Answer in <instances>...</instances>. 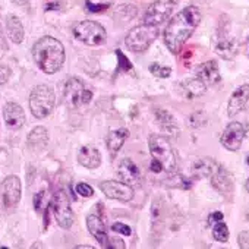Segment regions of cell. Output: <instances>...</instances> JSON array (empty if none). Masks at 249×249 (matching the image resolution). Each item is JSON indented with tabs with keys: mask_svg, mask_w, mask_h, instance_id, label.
<instances>
[{
	"mask_svg": "<svg viewBox=\"0 0 249 249\" xmlns=\"http://www.w3.org/2000/svg\"><path fill=\"white\" fill-rule=\"evenodd\" d=\"M201 22V12L196 6H188L172 18L164 31V43L172 53H179L182 46L194 34Z\"/></svg>",
	"mask_w": 249,
	"mask_h": 249,
	"instance_id": "6da1fadb",
	"label": "cell"
},
{
	"mask_svg": "<svg viewBox=\"0 0 249 249\" xmlns=\"http://www.w3.org/2000/svg\"><path fill=\"white\" fill-rule=\"evenodd\" d=\"M33 56L44 73H56L65 63V47L53 37L40 38L33 47Z\"/></svg>",
	"mask_w": 249,
	"mask_h": 249,
	"instance_id": "7a4b0ae2",
	"label": "cell"
},
{
	"mask_svg": "<svg viewBox=\"0 0 249 249\" xmlns=\"http://www.w3.org/2000/svg\"><path fill=\"white\" fill-rule=\"evenodd\" d=\"M148 147L153 156L151 170L154 173L166 172L169 175H173L176 170V156L169 140L163 135H151Z\"/></svg>",
	"mask_w": 249,
	"mask_h": 249,
	"instance_id": "3957f363",
	"label": "cell"
},
{
	"mask_svg": "<svg viewBox=\"0 0 249 249\" xmlns=\"http://www.w3.org/2000/svg\"><path fill=\"white\" fill-rule=\"evenodd\" d=\"M54 92L47 85H37L30 95V108L34 117L46 119L54 108Z\"/></svg>",
	"mask_w": 249,
	"mask_h": 249,
	"instance_id": "277c9868",
	"label": "cell"
},
{
	"mask_svg": "<svg viewBox=\"0 0 249 249\" xmlns=\"http://www.w3.org/2000/svg\"><path fill=\"white\" fill-rule=\"evenodd\" d=\"M159 36V28L157 27H153V25H140V27H135L129 31V34L124 38V44L126 47L135 53H141V52H145L153 43L154 40L157 38Z\"/></svg>",
	"mask_w": 249,
	"mask_h": 249,
	"instance_id": "5b68a950",
	"label": "cell"
},
{
	"mask_svg": "<svg viewBox=\"0 0 249 249\" xmlns=\"http://www.w3.org/2000/svg\"><path fill=\"white\" fill-rule=\"evenodd\" d=\"M73 36L76 40L88 46H100L104 43L107 34L103 25L95 21H82L73 27Z\"/></svg>",
	"mask_w": 249,
	"mask_h": 249,
	"instance_id": "8992f818",
	"label": "cell"
},
{
	"mask_svg": "<svg viewBox=\"0 0 249 249\" xmlns=\"http://www.w3.org/2000/svg\"><path fill=\"white\" fill-rule=\"evenodd\" d=\"M179 0H156V2L147 9L144 17V24L159 27L164 21L170 18Z\"/></svg>",
	"mask_w": 249,
	"mask_h": 249,
	"instance_id": "52a82bcc",
	"label": "cell"
},
{
	"mask_svg": "<svg viewBox=\"0 0 249 249\" xmlns=\"http://www.w3.org/2000/svg\"><path fill=\"white\" fill-rule=\"evenodd\" d=\"M92 98V91L87 88L84 81L79 78H71L65 88V100L69 103V106L79 108L85 104H88Z\"/></svg>",
	"mask_w": 249,
	"mask_h": 249,
	"instance_id": "ba28073f",
	"label": "cell"
},
{
	"mask_svg": "<svg viewBox=\"0 0 249 249\" xmlns=\"http://www.w3.org/2000/svg\"><path fill=\"white\" fill-rule=\"evenodd\" d=\"M53 213L57 224L62 229H69L75 221V215L71 208V201L63 191H57L53 196Z\"/></svg>",
	"mask_w": 249,
	"mask_h": 249,
	"instance_id": "9c48e42d",
	"label": "cell"
},
{
	"mask_svg": "<svg viewBox=\"0 0 249 249\" xmlns=\"http://www.w3.org/2000/svg\"><path fill=\"white\" fill-rule=\"evenodd\" d=\"M0 198L8 211L17 208L21 199V180L18 176H8L0 186Z\"/></svg>",
	"mask_w": 249,
	"mask_h": 249,
	"instance_id": "30bf717a",
	"label": "cell"
},
{
	"mask_svg": "<svg viewBox=\"0 0 249 249\" xmlns=\"http://www.w3.org/2000/svg\"><path fill=\"white\" fill-rule=\"evenodd\" d=\"M117 176H119L120 182L129 185L131 188H140L144 182V176H142L140 167L131 159H123L119 163Z\"/></svg>",
	"mask_w": 249,
	"mask_h": 249,
	"instance_id": "8fae6325",
	"label": "cell"
},
{
	"mask_svg": "<svg viewBox=\"0 0 249 249\" xmlns=\"http://www.w3.org/2000/svg\"><path fill=\"white\" fill-rule=\"evenodd\" d=\"M100 188L103 191V194L110 198V199H116V201H122V202H129L134 198V188H131L129 185L123 183L120 180H106L100 183Z\"/></svg>",
	"mask_w": 249,
	"mask_h": 249,
	"instance_id": "7c38bea8",
	"label": "cell"
},
{
	"mask_svg": "<svg viewBox=\"0 0 249 249\" xmlns=\"http://www.w3.org/2000/svg\"><path fill=\"white\" fill-rule=\"evenodd\" d=\"M245 140V128L243 124L239 123V122H230L221 138H220V142L221 145L229 150V151H237L240 147H242V142Z\"/></svg>",
	"mask_w": 249,
	"mask_h": 249,
	"instance_id": "4fadbf2b",
	"label": "cell"
},
{
	"mask_svg": "<svg viewBox=\"0 0 249 249\" xmlns=\"http://www.w3.org/2000/svg\"><path fill=\"white\" fill-rule=\"evenodd\" d=\"M3 119H5V123L9 129H21L25 123V111L24 108L17 104V103H8L3 108Z\"/></svg>",
	"mask_w": 249,
	"mask_h": 249,
	"instance_id": "5bb4252c",
	"label": "cell"
},
{
	"mask_svg": "<svg viewBox=\"0 0 249 249\" xmlns=\"http://www.w3.org/2000/svg\"><path fill=\"white\" fill-rule=\"evenodd\" d=\"M211 178H213L211 185H213L214 189H217L218 192H221L224 195H230L233 192V186H234L233 176L230 175V172L226 167L218 166Z\"/></svg>",
	"mask_w": 249,
	"mask_h": 249,
	"instance_id": "9a60e30c",
	"label": "cell"
},
{
	"mask_svg": "<svg viewBox=\"0 0 249 249\" xmlns=\"http://www.w3.org/2000/svg\"><path fill=\"white\" fill-rule=\"evenodd\" d=\"M248 101H249V84H245L231 94L229 100V106H227V114L230 117L239 114L246 107Z\"/></svg>",
	"mask_w": 249,
	"mask_h": 249,
	"instance_id": "2e32d148",
	"label": "cell"
},
{
	"mask_svg": "<svg viewBox=\"0 0 249 249\" xmlns=\"http://www.w3.org/2000/svg\"><path fill=\"white\" fill-rule=\"evenodd\" d=\"M78 163L87 169H97L101 164V154L92 145H84L78 153Z\"/></svg>",
	"mask_w": 249,
	"mask_h": 249,
	"instance_id": "e0dca14e",
	"label": "cell"
},
{
	"mask_svg": "<svg viewBox=\"0 0 249 249\" xmlns=\"http://www.w3.org/2000/svg\"><path fill=\"white\" fill-rule=\"evenodd\" d=\"M87 227L89 230V233L95 237V240L104 246L108 240V234H107V229H106V224L104 221L100 218V215H95V214H89L87 217Z\"/></svg>",
	"mask_w": 249,
	"mask_h": 249,
	"instance_id": "ac0fdd59",
	"label": "cell"
},
{
	"mask_svg": "<svg viewBox=\"0 0 249 249\" xmlns=\"http://www.w3.org/2000/svg\"><path fill=\"white\" fill-rule=\"evenodd\" d=\"M237 50H239V43L236 38H231V37H221L217 40L215 43V53L224 59V60H230L233 59L236 54H237Z\"/></svg>",
	"mask_w": 249,
	"mask_h": 249,
	"instance_id": "d6986e66",
	"label": "cell"
},
{
	"mask_svg": "<svg viewBox=\"0 0 249 249\" xmlns=\"http://www.w3.org/2000/svg\"><path fill=\"white\" fill-rule=\"evenodd\" d=\"M198 78L208 87V85H215L220 82L221 76H220V69L217 62L210 60L207 63H204L199 69H198Z\"/></svg>",
	"mask_w": 249,
	"mask_h": 249,
	"instance_id": "ffe728a7",
	"label": "cell"
},
{
	"mask_svg": "<svg viewBox=\"0 0 249 249\" xmlns=\"http://www.w3.org/2000/svg\"><path fill=\"white\" fill-rule=\"evenodd\" d=\"M218 164L210 159V157H202L199 160H196L194 164H192V176L195 179H205V178H210L213 176V173L217 170Z\"/></svg>",
	"mask_w": 249,
	"mask_h": 249,
	"instance_id": "44dd1931",
	"label": "cell"
},
{
	"mask_svg": "<svg viewBox=\"0 0 249 249\" xmlns=\"http://www.w3.org/2000/svg\"><path fill=\"white\" fill-rule=\"evenodd\" d=\"M129 132L126 128H120V129H114L111 131L108 135H107V140H106V144H107V148L111 154V157H116V154L120 151V148L123 147L124 141H126Z\"/></svg>",
	"mask_w": 249,
	"mask_h": 249,
	"instance_id": "7402d4cb",
	"label": "cell"
},
{
	"mask_svg": "<svg viewBox=\"0 0 249 249\" xmlns=\"http://www.w3.org/2000/svg\"><path fill=\"white\" fill-rule=\"evenodd\" d=\"M180 88H182V92L185 94V97L189 98V100L196 98V97H201V95L207 91V85H205L199 78H189V79H185V81L180 84Z\"/></svg>",
	"mask_w": 249,
	"mask_h": 249,
	"instance_id": "603a6c76",
	"label": "cell"
},
{
	"mask_svg": "<svg viewBox=\"0 0 249 249\" xmlns=\"http://www.w3.org/2000/svg\"><path fill=\"white\" fill-rule=\"evenodd\" d=\"M27 142H28V147H30L31 150H34V151L43 150V148L47 145V142H49V132H47V129H46L44 126H37V128H34V129L30 132V135H28Z\"/></svg>",
	"mask_w": 249,
	"mask_h": 249,
	"instance_id": "cb8c5ba5",
	"label": "cell"
},
{
	"mask_svg": "<svg viewBox=\"0 0 249 249\" xmlns=\"http://www.w3.org/2000/svg\"><path fill=\"white\" fill-rule=\"evenodd\" d=\"M6 31H8V36H9L12 43H15V44L22 43V40H24V27H22V22L19 21V18H17L14 15H9L6 18Z\"/></svg>",
	"mask_w": 249,
	"mask_h": 249,
	"instance_id": "d4e9b609",
	"label": "cell"
},
{
	"mask_svg": "<svg viewBox=\"0 0 249 249\" xmlns=\"http://www.w3.org/2000/svg\"><path fill=\"white\" fill-rule=\"evenodd\" d=\"M156 117H157L159 124H160V126H161L164 131H167V132H170V134H175V135L179 132V128H178V124H176V122H175V117H173L167 110L159 108V110L156 111Z\"/></svg>",
	"mask_w": 249,
	"mask_h": 249,
	"instance_id": "484cf974",
	"label": "cell"
},
{
	"mask_svg": "<svg viewBox=\"0 0 249 249\" xmlns=\"http://www.w3.org/2000/svg\"><path fill=\"white\" fill-rule=\"evenodd\" d=\"M213 237L217 242H227L229 240V227L221 220L215 224H213Z\"/></svg>",
	"mask_w": 249,
	"mask_h": 249,
	"instance_id": "4316f807",
	"label": "cell"
},
{
	"mask_svg": "<svg viewBox=\"0 0 249 249\" xmlns=\"http://www.w3.org/2000/svg\"><path fill=\"white\" fill-rule=\"evenodd\" d=\"M150 72L154 76H159V78H169L170 73H172V69L170 68H166V66H161L159 63H154V65L150 66Z\"/></svg>",
	"mask_w": 249,
	"mask_h": 249,
	"instance_id": "83f0119b",
	"label": "cell"
},
{
	"mask_svg": "<svg viewBox=\"0 0 249 249\" xmlns=\"http://www.w3.org/2000/svg\"><path fill=\"white\" fill-rule=\"evenodd\" d=\"M116 54L119 57V69L124 71V72H128V71H132V65L129 63L128 57L124 56L120 50H116Z\"/></svg>",
	"mask_w": 249,
	"mask_h": 249,
	"instance_id": "f1b7e54d",
	"label": "cell"
},
{
	"mask_svg": "<svg viewBox=\"0 0 249 249\" xmlns=\"http://www.w3.org/2000/svg\"><path fill=\"white\" fill-rule=\"evenodd\" d=\"M124 242L120 237H108L107 243L104 245V249H124Z\"/></svg>",
	"mask_w": 249,
	"mask_h": 249,
	"instance_id": "f546056e",
	"label": "cell"
},
{
	"mask_svg": "<svg viewBox=\"0 0 249 249\" xmlns=\"http://www.w3.org/2000/svg\"><path fill=\"white\" fill-rule=\"evenodd\" d=\"M76 192H78L81 196H84V198H89V196L94 195V189H92L88 183H84V182H81V183L76 185Z\"/></svg>",
	"mask_w": 249,
	"mask_h": 249,
	"instance_id": "4dcf8cb0",
	"label": "cell"
},
{
	"mask_svg": "<svg viewBox=\"0 0 249 249\" xmlns=\"http://www.w3.org/2000/svg\"><path fill=\"white\" fill-rule=\"evenodd\" d=\"M111 230L116 231V233H120V234H124V236H131L132 234V230L128 224L124 223H114L111 226Z\"/></svg>",
	"mask_w": 249,
	"mask_h": 249,
	"instance_id": "1f68e13d",
	"label": "cell"
},
{
	"mask_svg": "<svg viewBox=\"0 0 249 249\" xmlns=\"http://www.w3.org/2000/svg\"><path fill=\"white\" fill-rule=\"evenodd\" d=\"M237 243L240 249H249V230L240 231L237 234Z\"/></svg>",
	"mask_w": 249,
	"mask_h": 249,
	"instance_id": "d6a6232c",
	"label": "cell"
},
{
	"mask_svg": "<svg viewBox=\"0 0 249 249\" xmlns=\"http://www.w3.org/2000/svg\"><path fill=\"white\" fill-rule=\"evenodd\" d=\"M11 78V69L5 65H0V85H3Z\"/></svg>",
	"mask_w": 249,
	"mask_h": 249,
	"instance_id": "836d02e7",
	"label": "cell"
},
{
	"mask_svg": "<svg viewBox=\"0 0 249 249\" xmlns=\"http://www.w3.org/2000/svg\"><path fill=\"white\" fill-rule=\"evenodd\" d=\"M108 8V5H92L89 0H87V9L92 14H98V12H103Z\"/></svg>",
	"mask_w": 249,
	"mask_h": 249,
	"instance_id": "e575fe53",
	"label": "cell"
},
{
	"mask_svg": "<svg viewBox=\"0 0 249 249\" xmlns=\"http://www.w3.org/2000/svg\"><path fill=\"white\" fill-rule=\"evenodd\" d=\"M44 191H41V192H38L36 196H34V207H36V210L37 211H41V205H43V198H44Z\"/></svg>",
	"mask_w": 249,
	"mask_h": 249,
	"instance_id": "d590c367",
	"label": "cell"
},
{
	"mask_svg": "<svg viewBox=\"0 0 249 249\" xmlns=\"http://www.w3.org/2000/svg\"><path fill=\"white\" fill-rule=\"evenodd\" d=\"M221 220H223V214L220 211H215V213L210 214V217H208V223L210 224H215V223H218Z\"/></svg>",
	"mask_w": 249,
	"mask_h": 249,
	"instance_id": "8d00e7d4",
	"label": "cell"
},
{
	"mask_svg": "<svg viewBox=\"0 0 249 249\" xmlns=\"http://www.w3.org/2000/svg\"><path fill=\"white\" fill-rule=\"evenodd\" d=\"M30 249H46V246H44L41 242H38V240H37V242H34V243L31 245V248H30Z\"/></svg>",
	"mask_w": 249,
	"mask_h": 249,
	"instance_id": "74e56055",
	"label": "cell"
},
{
	"mask_svg": "<svg viewBox=\"0 0 249 249\" xmlns=\"http://www.w3.org/2000/svg\"><path fill=\"white\" fill-rule=\"evenodd\" d=\"M12 2L18 6H25V5H28L30 0H12Z\"/></svg>",
	"mask_w": 249,
	"mask_h": 249,
	"instance_id": "f35d334b",
	"label": "cell"
},
{
	"mask_svg": "<svg viewBox=\"0 0 249 249\" xmlns=\"http://www.w3.org/2000/svg\"><path fill=\"white\" fill-rule=\"evenodd\" d=\"M73 249H95V248H92V246H89V245H78V246H75Z\"/></svg>",
	"mask_w": 249,
	"mask_h": 249,
	"instance_id": "ab89813d",
	"label": "cell"
},
{
	"mask_svg": "<svg viewBox=\"0 0 249 249\" xmlns=\"http://www.w3.org/2000/svg\"><path fill=\"white\" fill-rule=\"evenodd\" d=\"M59 8V5H56V3H52V5H47V11H50V9H57Z\"/></svg>",
	"mask_w": 249,
	"mask_h": 249,
	"instance_id": "60d3db41",
	"label": "cell"
},
{
	"mask_svg": "<svg viewBox=\"0 0 249 249\" xmlns=\"http://www.w3.org/2000/svg\"><path fill=\"white\" fill-rule=\"evenodd\" d=\"M245 188H246V191L249 192V179L246 180V183H245Z\"/></svg>",
	"mask_w": 249,
	"mask_h": 249,
	"instance_id": "b9f144b4",
	"label": "cell"
},
{
	"mask_svg": "<svg viewBox=\"0 0 249 249\" xmlns=\"http://www.w3.org/2000/svg\"><path fill=\"white\" fill-rule=\"evenodd\" d=\"M0 249H9V248H6V246H2V248H0Z\"/></svg>",
	"mask_w": 249,
	"mask_h": 249,
	"instance_id": "7bdbcfd3",
	"label": "cell"
},
{
	"mask_svg": "<svg viewBox=\"0 0 249 249\" xmlns=\"http://www.w3.org/2000/svg\"><path fill=\"white\" fill-rule=\"evenodd\" d=\"M246 163H248V166H249V157H248V160H246Z\"/></svg>",
	"mask_w": 249,
	"mask_h": 249,
	"instance_id": "ee69618b",
	"label": "cell"
}]
</instances>
